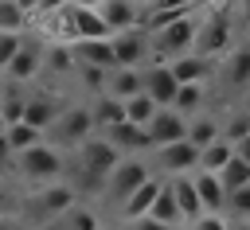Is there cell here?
I'll use <instances>...</instances> for the list:
<instances>
[{
	"instance_id": "6da1fadb",
	"label": "cell",
	"mask_w": 250,
	"mask_h": 230,
	"mask_svg": "<svg viewBox=\"0 0 250 230\" xmlns=\"http://www.w3.org/2000/svg\"><path fill=\"white\" fill-rule=\"evenodd\" d=\"M230 51H234V19H230V4H215V12H207V16L195 23L191 55L219 62V58L230 55Z\"/></svg>"
},
{
	"instance_id": "7a4b0ae2",
	"label": "cell",
	"mask_w": 250,
	"mask_h": 230,
	"mask_svg": "<svg viewBox=\"0 0 250 230\" xmlns=\"http://www.w3.org/2000/svg\"><path fill=\"white\" fill-rule=\"evenodd\" d=\"M86 136H94V121H90V105H66V109H59V117L47 125V133H43V140L51 144V148H78Z\"/></svg>"
},
{
	"instance_id": "3957f363",
	"label": "cell",
	"mask_w": 250,
	"mask_h": 230,
	"mask_svg": "<svg viewBox=\"0 0 250 230\" xmlns=\"http://www.w3.org/2000/svg\"><path fill=\"white\" fill-rule=\"evenodd\" d=\"M195 23H199V12L180 16L176 23H168V27L152 31V35H148V47H152L156 62H172V58H180V55H191V43H195Z\"/></svg>"
},
{
	"instance_id": "277c9868",
	"label": "cell",
	"mask_w": 250,
	"mask_h": 230,
	"mask_svg": "<svg viewBox=\"0 0 250 230\" xmlns=\"http://www.w3.org/2000/svg\"><path fill=\"white\" fill-rule=\"evenodd\" d=\"M16 160V172L27 179V183H55L59 175H62V152L59 148H51L47 140H39L35 148H27V152H20V156H12Z\"/></svg>"
},
{
	"instance_id": "5b68a950",
	"label": "cell",
	"mask_w": 250,
	"mask_h": 230,
	"mask_svg": "<svg viewBox=\"0 0 250 230\" xmlns=\"http://www.w3.org/2000/svg\"><path fill=\"white\" fill-rule=\"evenodd\" d=\"M152 172H148V164L141 160V156H121L117 160V168L105 175V183H102V195L109 199V203H125L145 179H148Z\"/></svg>"
},
{
	"instance_id": "8992f818",
	"label": "cell",
	"mask_w": 250,
	"mask_h": 230,
	"mask_svg": "<svg viewBox=\"0 0 250 230\" xmlns=\"http://www.w3.org/2000/svg\"><path fill=\"white\" fill-rule=\"evenodd\" d=\"M117 160H121V156H117V152H113V148H109V144H105V140H102L98 133H94V136H86V140L78 144V164H82V179H90L94 187H102V183H105V175H109V172L117 168Z\"/></svg>"
},
{
	"instance_id": "52a82bcc",
	"label": "cell",
	"mask_w": 250,
	"mask_h": 230,
	"mask_svg": "<svg viewBox=\"0 0 250 230\" xmlns=\"http://www.w3.org/2000/svg\"><path fill=\"white\" fill-rule=\"evenodd\" d=\"M94 12L102 16L109 39L141 27V4H137V0H102V4H94Z\"/></svg>"
},
{
	"instance_id": "ba28073f",
	"label": "cell",
	"mask_w": 250,
	"mask_h": 230,
	"mask_svg": "<svg viewBox=\"0 0 250 230\" xmlns=\"http://www.w3.org/2000/svg\"><path fill=\"white\" fill-rule=\"evenodd\" d=\"M109 55L117 70H141L148 62V35L145 31H125L109 39Z\"/></svg>"
},
{
	"instance_id": "9c48e42d",
	"label": "cell",
	"mask_w": 250,
	"mask_h": 230,
	"mask_svg": "<svg viewBox=\"0 0 250 230\" xmlns=\"http://www.w3.org/2000/svg\"><path fill=\"white\" fill-rule=\"evenodd\" d=\"M39 70H43V47H39V43H31V39H23V43H20V51L8 58V66H4L0 74H4V82H8V86H23V82H31Z\"/></svg>"
},
{
	"instance_id": "30bf717a",
	"label": "cell",
	"mask_w": 250,
	"mask_h": 230,
	"mask_svg": "<svg viewBox=\"0 0 250 230\" xmlns=\"http://www.w3.org/2000/svg\"><path fill=\"white\" fill-rule=\"evenodd\" d=\"M35 207L43 218H62L70 207H78V187L66 183V179H55V183H43L35 191Z\"/></svg>"
},
{
	"instance_id": "8fae6325",
	"label": "cell",
	"mask_w": 250,
	"mask_h": 230,
	"mask_svg": "<svg viewBox=\"0 0 250 230\" xmlns=\"http://www.w3.org/2000/svg\"><path fill=\"white\" fill-rule=\"evenodd\" d=\"M137 74H141V94H145L156 109H168L172 97H176V82H172L168 66H164V62H148V66H141Z\"/></svg>"
},
{
	"instance_id": "7c38bea8",
	"label": "cell",
	"mask_w": 250,
	"mask_h": 230,
	"mask_svg": "<svg viewBox=\"0 0 250 230\" xmlns=\"http://www.w3.org/2000/svg\"><path fill=\"white\" fill-rule=\"evenodd\" d=\"M152 164H156L168 179H176V175H191V172H195V148H191L188 140L152 148Z\"/></svg>"
},
{
	"instance_id": "4fadbf2b",
	"label": "cell",
	"mask_w": 250,
	"mask_h": 230,
	"mask_svg": "<svg viewBox=\"0 0 250 230\" xmlns=\"http://www.w3.org/2000/svg\"><path fill=\"white\" fill-rule=\"evenodd\" d=\"M184 129H188V121H184V117H176L172 109H156V113H152V121L145 125L148 152H152V148H164V144L184 140Z\"/></svg>"
},
{
	"instance_id": "5bb4252c",
	"label": "cell",
	"mask_w": 250,
	"mask_h": 230,
	"mask_svg": "<svg viewBox=\"0 0 250 230\" xmlns=\"http://www.w3.org/2000/svg\"><path fill=\"white\" fill-rule=\"evenodd\" d=\"M164 66H168V74H172L176 86H203V82L215 74L219 62L199 58V55H180V58H172V62H164Z\"/></svg>"
},
{
	"instance_id": "9a60e30c",
	"label": "cell",
	"mask_w": 250,
	"mask_h": 230,
	"mask_svg": "<svg viewBox=\"0 0 250 230\" xmlns=\"http://www.w3.org/2000/svg\"><path fill=\"white\" fill-rule=\"evenodd\" d=\"M59 101L51 97V94H23V113H20V121L27 125V129H35V133H47V125L59 117Z\"/></svg>"
},
{
	"instance_id": "2e32d148",
	"label": "cell",
	"mask_w": 250,
	"mask_h": 230,
	"mask_svg": "<svg viewBox=\"0 0 250 230\" xmlns=\"http://www.w3.org/2000/svg\"><path fill=\"white\" fill-rule=\"evenodd\" d=\"M117 156H141L145 148H148V140H145V129H137V125H129V121H121V125H113V129H105V133H98Z\"/></svg>"
},
{
	"instance_id": "e0dca14e",
	"label": "cell",
	"mask_w": 250,
	"mask_h": 230,
	"mask_svg": "<svg viewBox=\"0 0 250 230\" xmlns=\"http://www.w3.org/2000/svg\"><path fill=\"white\" fill-rule=\"evenodd\" d=\"M188 179H191V191H195V199H199V214H223V211H227V191L219 187L215 175L191 172Z\"/></svg>"
},
{
	"instance_id": "ac0fdd59",
	"label": "cell",
	"mask_w": 250,
	"mask_h": 230,
	"mask_svg": "<svg viewBox=\"0 0 250 230\" xmlns=\"http://www.w3.org/2000/svg\"><path fill=\"white\" fill-rule=\"evenodd\" d=\"M160 187H164V179H156V175H148L125 203H121V222H137V218H148V207H152V199L160 195Z\"/></svg>"
},
{
	"instance_id": "d6986e66",
	"label": "cell",
	"mask_w": 250,
	"mask_h": 230,
	"mask_svg": "<svg viewBox=\"0 0 250 230\" xmlns=\"http://www.w3.org/2000/svg\"><path fill=\"white\" fill-rule=\"evenodd\" d=\"M102 94L113 97V101H129V97H137V94H141V74H137V70H109Z\"/></svg>"
},
{
	"instance_id": "ffe728a7",
	"label": "cell",
	"mask_w": 250,
	"mask_h": 230,
	"mask_svg": "<svg viewBox=\"0 0 250 230\" xmlns=\"http://www.w3.org/2000/svg\"><path fill=\"white\" fill-rule=\"evenodd\" d=\"M203 101H207V90H203V86H176V97H172V105H168V109H172L176 117L191 121V117H199Z\"/></svg>"
},
{
	"instance_id": "44dd1931",
	"label": "cell",
	"mask_w": 250,
	"mask_h": 230,
	"mask_svg": "<svg viewBox=\"0 0 250 230\" xmlns=\"http://www.w3.org/2000/svg\"><path fill=\"white\" fill-rule=\"evenodd\" d=\"M184 140H188L195 152H203L207 144H215V140H219V121H215V117H207V113L191 117V121H188V129H184Z\"/></svg>"
},
{
	"instance_id": "7402d4cb",
	"label": "cell",
	"mask_w": 250,
	"mask_h": 230,
	"mask_svg": "<svg viewBox=\"0 0 250 230\" xmlns=\"http://www.w3.org/2000/svg\"><path fill=\"white\" fill-rule=\"evenodd\" d=\"M90 121H94V129L98 133H105V129H113V125H121L125 121V109H121V101H113V97H94V105H90Z\"/></svg>"
},
{
	"instance_id": "603a6c76",
	"label": "cell",
	"mask_w": 250,
	"mask_h": 230,
	"mask_svg": "<svg viewBox=\"0 0 250 230\" xmlns=\"http://www.w3.org/2000/svg\"><path fill=\"white\" fill-rule=\"evenodd\" d=\"M215 179H219V187H223L227 195H230V191H242V187H250V160H242V156H230Z\"/></svg>"
},
{
	"instance_id": "cb8c5ba5",
	"label": "cell",
	"mask_w": 250,
	"mask_h": 230,
	"mask_svg": "<svg viewBox=\"0 0 250 230\" xmlns=\"http://www.w3.org/2000/svg\"><path fill=\"white\" fill-rule=\"evenodd\" d=\"M227 82H230V90L238 94V90H246V74H250V51H246V43H234V51L227 55Z\"/></svg>"
},
{
	"instance_id": "d4e9b609",
	"label": "cell",
	"mask_w": 250,
	"mask_h": 230,
	"mask_svg": "<svg viewBox=\"0 0 250 230\" xmlns=\"http://www.w3.org/2000/svg\"><path fill=\"white\" fill-rule=\"evenodd\" d=\"M39 140H43V133L27 129L23 121H16V125H4V144H8V152H12V156H20V152L35 148Z\"/></svg>"
},
{
	"instance_id": "484cf974",
	"label": "cell",
	"mask_w": 250,
	"mask_h": 230,
	"mask_svg": "<svg viewBox=\"0 0 250 230\" xmlns=\"http://www.w3.org/2000/svg\"><path fill=\"white\" fill-rule=\"evenodd\" d=\"M148 218L156 222V226H184L180 222V211H176V203H172V191H168V183L160 187V195L152 199V207H148Z\"/></svg>"
},
{
	"instance_id": "4316f807",
	"label": "cell",
	"mask_w": 250,
	"mask_h": 230,
	"mask_svg": "<svg viewBox=\"0 0 250 230\" xmlns=\"http://www.w3.org/2000/svg\"><path fill=\"white\" fill-rule=\"evenodd\" d=\"M27 12L20 0H0V35H23Z\"/></svg>"
},
{
	"instance_id": "83f0119b",
	"label": "cell",
	"mask_w": 250,
	"mask_h": 230,
	"mask_svg": "<svg viewBox=\"0 0 250 230\" xmlns=\"http://www.w3.org/2000/svg\"><path fill=\"white\" fill-rule=\"evenodd\" d=\"M59 230H102V214L94 207H70L59 218Z\"/></svg>"
},
{
	"instance_id": "f1b7e54d",
	"label": "cell",
	"mask_w": 250,
	"mask_h": 230,
	"mask_svg": "<svg viewBox=\"0 0 250 230\" xmlns=\"http://www.w3.org/2000/svg\"><path fill=\"white\" fill-rule=\"evenodd\" d=\"M121 109H125V121H129V125H137V129H145V125L152 121V113H156V105H152L145 94H137V97L121 101Z\"/></svg>"
},
{
	"instance_id": "f546056e",
	"label": "cell",
	"mask_w": 250,
	"mask_h": 230,
	"mask_svg": "<svg viewBox=\"0 0 250 230\" xmlns=\"http://www.w3.org/2000/svg\"><path fill=\"white\" fill-rule=\"evenodd\" d=\"M43 70H55V74H62V70H74L70 47H62V43H51V47H43Z\"/></svg>"
},
{
	"instance_id": "4dcf8cb0",
	"label": "cell",
	"mask_w": 250,
	"mask_h": 230,
	"mask_svg": "<svg viewBox=\"0 0 250 230\" xmlns=\"http://www.w3.org/2000/svg\"><path fill=\"white\" fill-rule=\"evenodd\" d=\"M78 70V82L82 90H90L94 97H102V86H105V70H94V66H74Z\"/></svg>"
},
{
	"instance_id": "1f68e13d",
	"label": "cell",
	"mask_w": 250,
	"mask_h": 230,
	"mask_svg": "<svg viewBox=\"0 0 250 230\" xmlns=\"http://www.w3.org/2000/svg\"><path fill=\"white\" fill-rule=\"evenodd\" d=\"M20 43H23V35H0V70H4L8 58L20 51Z\"/></svg>"
},
{
	"instance_id": "d6a6232c",
	"label": "cell",
	"mask_w": 250,
	"mask_h": 230,
	"mask_svg": "<svg viewBox=\"0 0 250 230\" xmlns=\"http://www.w3.org/2000/svg\"><path fill=\"white\" fill-rule=\"evenodd\" d=\"M188 230H227V218L223 214H199L195 222H188Z\"/></svg>"
},
{
	"instance_id": "836d02e7",
	"label": "cell",
	"mask_w": 250,
	"mask_h": 230,
	"mask_svg": "<svg viewBox=\"0 0 250 230\" xmlns=\"http://www.w3.org/2000/svg\"><path fill=\"white\" fill-rule=\"evenodd\" d=\"M4 214H16V195H12L8 183H0V218Z\"/></svg>"
},
{
	"instance_id": "e575fe53",
	"label": "cell",
	"mask_w": 250,
	"mask_h": 230,
	"mask_svg": "<svg viewBox=\"0 0 250 230\" xmlns=\"http://www.w3.org/2000/svg\"><path fill=\"white\" fill-rule=\"evenodd\" d=\"M117 230H164V226H156L152 218H137V222H121Z\"/></svg>"
},
{
	"instance_id": "d590c367",
	"label": "cell",
	"mask_w": 250,
	"mask_h": 230,
	"mask_svg": "<svg viewBox=\"0 0 250 230\" xmlns=\"http://www.w3.org/2000/svg\"><path fill=\"white\" fill-rule=\"evenodd\" d=\"M0 230H23L20 214H4V218H0Z\"/></svg>"
},
{
	"instance_id": "8d00e7d4",
	"label": "cell",
	"mask_w": 250,
	"mask_h": 230,
	"mask_svg": "<svg viewBox=\"0 0 250 230\" xmlns=\"http://www.w3.org/2000/svg\"><path fill=\"white\" fill-rule=\"evenodd\" d=\"M0 136H4V121H0Z\"/></svg>"
},
{
	"instance_id": "74e56055",
	"label": "cell",
	"mask_w": 250,
	"mask_h": 230,
	"mask_svg": "<svg viewBox=\"0 0 250 230\" xmlns=\"http://www.w3.org/2000/svg\"><path fill=\"white\" fill-rule=\"evenodd\" d=\"M0 94H4V78H0Z\"/></svg>"
}]
</instances>
